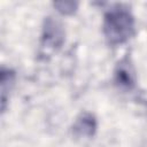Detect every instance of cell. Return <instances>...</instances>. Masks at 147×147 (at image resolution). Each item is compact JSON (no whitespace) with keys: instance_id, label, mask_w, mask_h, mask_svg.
Segmentation results:
<instances>
[{"instance_id":"6da1fadb","label":"cell","mask_w":147,"mask_h":147,"mask_svg":"<svg viewBox=\"0 0 147 147\" xmlns=\"http://www.w3.org/2000/svg\"><path fill=\"white\" fill-rule=\"evenodd\" d=\"M102 30L109 45H122L134 34V17L127 7L116 5L106 11Z\"/></svg>"},{"instance_id":"7a4b0ae2","label":"cell","mask_w":147,"mask_h":147,"mask_svg":"<svg viewBox=\"0 0 147 147\" xmlns=\"http://www.w3.org/2000/svg\"><path fill=\"white\" fill-rule=\"evenodd\" d=\"M65 40V31L62 23L52 17L47 16L44 21L40 42H39V54L42 57L51 56L54 52L59 51Z\"/></svg>"},{"instance_id":"3957f363","label":"cell","mask_w":147,"mask_h":147,"mask_svg":"<svg viewBox=\"0 0 147 147\" xmlns=\"http://www.w3.org/2000/svg\"><path fill=\"white\" fill-rule=\"evenodd\" d=\"M114 83L122 90H132L137 83L136 69L129 55L122 57L114 69Z\"/></svg>"},{"instance_id":"277c9868","label":"cell","mask_w":147,"mask_h":147,"mask_svg":"<svg viewBox=\"0 0 147 147\" xmlns=\"http://www.w3.org/2000/svg\"><path fill=\"white\" fill-rule=\"evenodd\" d=\"M98 129V122L93 114L82 113L75 121L72 125V133L76 138L79 139H90L92 138Z\"/></svg>"},{"instance_id":"5b68a950","label":"cell","mask_w":147,"mask_h":147,"mask_svg":"<svg viewBox=\"0 0 147 147\" xmlns=\"http://www.w3.org/2000/svg\"><path fill=\"white\" fill-rule=\"evenodd\" d=\"M15 80H16L15 71L9 68L2 67L1 71H0V85H1L0 92H1V110H2V113L7 108V102L9 100L10 92L13 91V87L15 85Z\"/></svg>"},{"instance_id":"8992f818","label":"cell","mask_w":147,"mask_h":147,"mask_svg":"<svg viewBox=\"0 0 147 147\" xmlns=\"http://www.w3.org/2000/svg\"><path fill=\"white\" fill-rule=\"evenodd\" d=\"M53 6L62 15H72L78 9V2L76 1H56Z\"/></svg>"}]
</instances>
